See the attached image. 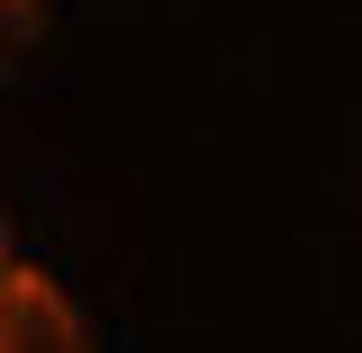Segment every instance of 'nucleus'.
Here are the masks:
<instances>
[{
	"instance_id": "2",
	"label": "nucleus",
	"mask_w": 362,
	"mask_h": 353,
	"mask_svg": "<svg viewBox=\"0 0 362 353\" xmlns=\"http://www.w3.org/2000/svg\"><path fill=\"white\" fill-rule=\"evenodd\" d=\"M45 37V0H0V91H9V73L37 54Z\"/></svg>"
},
{
	"instance_id": "1",
	"label": "nucleus",
	"mask_w": 362,
	"mask_h": 353,
	"mask_svg": "<svg viewBox=\"0 0 362 353\" xmlns=\"http://www.w3.org/2000/svg\"><path fill=\"white\" fill-rule=\"evenodd\" d=\"M0 353H90V326L45 272L9 263L0 272Z\"/></svg>"
},
{
	"instance_id": "3",
	"label": "nucleus",
	"mask_w": 362,
	"mask_h": 353,
	"mask_svg": "<svg viewBox=\"0 0 362 353\" xmlns=\"http://www.w3.org/2000/svg\"><path fill=\"white\" fill-rule=\"evenodd\" d=\"M9 263H18V254H9V199H0V272H9Z\"/></svg>"
}]
</instances>
